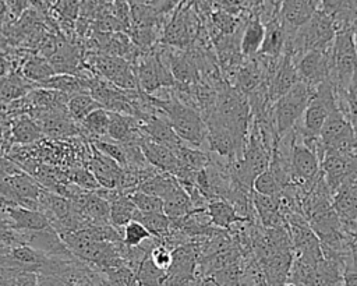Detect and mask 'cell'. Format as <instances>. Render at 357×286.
<instances>
[{
    "label": "cell",
    "instance_id": "1",
    "mask_svg": "<svg viewBox=\"0 0 357 286\" xmlns=\"http://www.w3.org/2000/svg\"><path fill=\"white\" fill-rule=\"evenodd\" d=\"M151 103L167 117L177 137L192 148H201L208 141V130L202 116L190 105L176 98L160 99L149 96Z\"/></svg>",
    "mask_w": 357,
    "mask_h": 286
},
{
    "label": "cell",
    "instance_id": "2",
    "mask_svg": "<svg viewBox=\"0 0 357 286\" xmlns=\"http://www.w3.org/2000/svg\"><path fill=\"white\" fill-rule=\"evenodd\" d=\"M357 71V49L351 27L336 31L331 49V70L329 80L333 85L335 96H342L353 75Z\"/></svg>",
    "mask_w": 357,
    "mask_h": 286
},
{
    "label": "cell",
    "instance_id": "3",
    "mask_svg": "<svg viewBox=\"0 0 357 286\" xmlns=\"http://www.w3.org/2000/svg\"><path fill=\"white\" fill-rule=\"evenodd\" d=\"M311 93L312 88L303 81H297L284 95L272 103V123L275 124L276 140L298 124Z\"/></svg>",
    "mask_w": 357,
    "mask_h": 286
},
{
    "label": "cell",
    "instance_id": "4",
    "mask_svg": "<svg viewBox=\"0 0 357 286\" xmlns=\"http://www.w3.org/2000/svg\"><path fill=\"white\" fill-rule=\"evenodd\" d=\"M354 149L353 124L337 107L329 113L318 134L317 156L321 162L325 155L343 153Z\"/></svg>",
    "mask_w": 357,
    "mask_h": 286
},
{
    "label": "cell",
    "instance_id": "5",
    "mask_svg": "<svg viewBox=\"0 0 357 286\" xmlns=\"http://www.w3.org/2000/svg\"><path fill=\"white\" fill-rule=\"evenodd\" d=\"M289 172H290V184L301 190L304 195L321 176V162L317 153L311 148H308L305 144H303L297 138L296 133H294V140L290 151Z\"/></svg>",
    "mask_w": 357,
    "mask_h": 286
},
{
    "label": "cell",
    "instance_id": "6",
    "mask_svg": "<svg viewBox=\"0 0 357 286\" xmlns=\"http://www.w3.org/2000/svg\"><path fill=\"white\" fill-rule=\"evenodd\" d=\"M321 174L332 194L342 186L357 180V149L329 153L321 159Z\"/></svg>",
    "mask_w": 357,
    "mask_h": 286
},
{
    "label": "cell",
    "instance_id": "7",
    "mask_svg": "<svg viewBox=\"0 0 357 286\" xmlns=\"http://www.w3.org/2000/svg\"><path fill=\"white\" fill-rule=\"evenodd\" d=\"M138 88L145 93H152L162 86H172L174 78L170 70L156 53H146L137 59L134 66Z\"/></svg>",
    "mask_w": 357,
    "mask_h": 286
},
{
    "label": "cell",
    "instance_id": "8",
    "mask_svg": "<svg viewBox=\"0 0 357 286\" xmlns=\"http://www.w3.org/2000/svg\"><path fill=\"white\" fill-rule=\"evenodd\" d=\"M93 68L103 77V80L112 82L124 91H137L138 82L131 63L119 56L95 54L92 59Z\"/></svg>",
    "mask_w": 357,
    "mask_h": 286
},
{
    "label": "cell",
    "instance_id": "9",
    "mask_svg": "<svg viewBox=\"0 0 357 286\" xmlns=\"http://www.w3.org/2000/svg\"><path fill=\"white\" fill-rule=\"evenodd\" d=\"M331 49L332 46L325 50H310L301 54L296 60L298 81H303L314 89L328 80L331 70Z\"/></svg>",
    "mask_w": 357,
    "mask_h": 286
},
{
    "label": "cell",
    "instance_id": "10",
    "mask_svg": "<svg viewBox=\"0 0 357 286\" xmlns=\"http://www.w3.org/2000/svg\"><path fill=\"white\" fill-rule=\"evenodd\" d=\"M21 240H22V244L31 246L33 250L39 251L45 257H53V258L74 257L67 248V246L64 244V241L61 240L60 234L52 226H47L42 230L21 232Z\"/></svg>",
    "mask_w": 357,
    "mask_h": 286
},
{
    "label": "cell",
    "instance_id": "11",
    "mask_svg": "<svg viewBox=\"0 0 357 286\" xmlns=\"http://www.w3.org/2000/svg\"><path fill=\"white\" fill-rule=\"evenodd\" d=\"M89 172L96 179L102 188L120 190L124 169L112 158L102 153L92 145V155L89 158Z\"/></svg>",
    "mask_w": 357,
    "mask_h": 286
},
{
    "label": "cell",
    "instance_id": "12",
    "mask_svg": "<svg viewBox=\"0 0 357 286\" xmlns=\"http://www.w3.org/2000/svg\"><path fill=\"white\" fill-rule=\"evenodd\" d=\"M138 145H139L146 162L156 170L163 172V173H170L173 176L178 172V169H180L178 158L170 146L155 142V141L149 140L148 137H145L144 134L139 138Z\"/></svg>",
    "mask_w": 357,
    "mask_h": 286
},
{
    "label": "cell",
    "instance_id": "13",
    "mask_svg": "<svg viewBox=\"0 0 357 286\" xmlns=\"http://www.w3.org/2000/svg\"><path fill=\"white\" fill-rule=\"evenodd\" d=\"M319 1L321 0H282L278 17L287 31L294 32L319 10Z\"/></svg>",
    "mask_w": 357,
    "mask_h": 286
},
{
    "label": "cell",
    "instance_id": "14",
    "mask_svg": "<svg viewBox=\"0 0 357 286\" xmlns=\"http://www.w3.org/2000/svg\"><path fill=\"white\" fill-rule=\"evenodd\" d=\"M7 223L21 232H32V230H42L50 226L47 218L43 212L38 209H31L25 206L17 205H0Z\"/></svg>",
    "mask_w": 357,
    "mask_h": 286
},
{
    "label": "cell",
    "instance_id": "15",
    "mask_svg": "<svg viewBox=\"0 0 357 286\" xmlns=\"http://www.w3.org/2000/svg\"><path fill=\"white\" fill-rule=\"evenodd\" d=\"M298 81V74L296 70V63L290 54L284 53L280 63L276 66L271 75V81L266 88L268 100L273 103L282 95H284L296 82Z\"/></svg>",
    "mask_w": 357,
    "mask_h": 286
},
{
    "label": "cell",
    "instance_id": "16",
    "mask_svg": "<svg viewBox=\"0 0 357 286\" xmlns=\"http://www.w3.org/2000/svg\"><path fill=\"white\" fill-rule=\"evenodd\" d=\"M290 33L293 32L287 31L283 27L279 17L268 21L265 24V38L257 54H262L268 59H278L280 54L284 53L286 42Z\"/></svg>",
    "mask_w": 357,
    "mask_h": 286
},
{
    "label": "cell",
    "instance_id": "17",
    "mask_svg": "<svg viewBox=\"0 0 357 286\" xmlns=\"http://www.w3.org/2000/svg\"><path fill=\"white\" fill-rule=\"evenodd\" d=\"M319 10L332 18L337 31L351 27L357 17V0H321Z\"/></svg>",
    "mask_w": 357,
    "mask_h": 286
},
{
    "label": "cell",
    "instance_id": "18",
    "mask_svg": "<svg viewBox=\"0 0 357 286\" xmlns=\"http://www.w3.org/2000/svg\"><path fill=\"white\" fill-rule=\"evenodd\" d=\"M252 205L257 211V213L261 218V222L266 227H279L283 223L282 218V204H280V197H271V195H264L259 193H252L251 197Z\"/></svg>",
    "mask_w": 357,
    "mask_h": 286
},
{
    "label": "cell",
    "instance_id": "19",
    "mask_svg": "<svg viewBox=\"0 0 357 286\" xmlns=\"http://www.w3.org/2000/svg\"><path fill=\"white\" fill-rule=\"evenodd\" d=\"M110 202V223L120 229L134 219L137 208L130 197V194L116 190L113 197L109 200Z\"/></svg>",
    "mask_w": 357,
    "mask_h": 286
},
{
    "label": "cell",
    "instance_id": "20",
    "mask_svg": "<svg viewBox=\"0 0 357 286\" xmlns=\"http://www.w3.org/2000/svg\"><path fill=\"white\" fill-rule=\"evenodd\" d=\"M38 86L60 92L68 98L79 92H88L86 78H81L74 74H54Z\"/></svg>",
    "mask_w": 357,
    "mask_h": 286
},
{
    "label": "cell",
    "instance_id": "21",
    "mask_svg": "<svg viewBox=\"0 0 357 286\" xmlns=\"http://www.w3.org/2000/svg\"><path fill=\"white\" fill-rule=\"evenodd\" d=\"M265 38V24L261 21V18L255 14L245 25L241 40H240V52L244 56H254L259 52L261 45Z\"/></svg>",
    "mask_w": 357,
    "mask_h": 286
},
{
    "label": "cell",
    "instance_id": "22",
    "mask_svg": "<svg viewBox=\"0 0 357 286\" xmlns=\"http://www.w3.org/2000/svg\"><path fill=\"white\" fill-rule=\"evenodd\" d=\"M206 212L211 219V222L216 227H230L237 222L245 220V216H240L234 206L223 200H213L206 205Z\"/></svg>",
    "mask_w": 357,
    "mask_h": 286
},
{
    "label": "cell",
    "instance_id": "23",
    "mask_svg": "<svg viewBox=\"0 0 357 286\" xmlns=\"http://www.w3.org/2000/svg\"><path fill=\"white\" fill-rule=\"evenodd\" d=\"M178 186H180V183L177 181V179L173 174L156 172L149 179L142 181L138 186L137 191H142V193H146V194H151V195H155V197H159L160 200H163Z\"/></svg>",
    "mask_w": 357,
    "mask_h": 286
},
{
    "label": "cell",
    "instance_id": "24",
    "mask_svg": "<svg viewBox=\"0 0 357 286\" xmlns=\"http://www.w3.org/2000/svg\"><path fill=\"white\" fill-rule=\"evenodd\" d=\"M32 89L29 81L18 74H7L0 78V100L11 103L25 98Z\"/></svg>",
    "mask_w": 357,
    "mask_h": 286
},
{
    "label": "cell",
    "instance_id": "25",
    "mask_svg": "<svg viewBox=\"0 0 357 286\" xmlns=\"http://www.w3.org/2000/svg\"><path fill=\"white\" fill-rule=\"evenodd\" d=\"M134 220H138L145 226V229L151 233L153 239L158 241H163L169 237L172 232V225L169 218L163 212H151V213H142L135 212Z\"/></svg>",
    "mask_w": 357,
    "mask_h": 286
},
{
    "label": "cell",
    "instance_id": "26",
    "mask_svg": "<svg viewBox=\"0 0 357 286\" xmlns=\"http://www.w3.org/2000/svg\"><path fill=\"white\" fill-rule=\"evenodd\" d=\"M21 73L26 81L33 82L35 85H39L56 74L49 60L40 56L28 57L21 66Z\"/></svg>",
    "mask_w": 357,
    "mask_h": 286
},
{
    "label": "cell",
    "instance_id": "27",
    "mask_svg": "<svg viewBox=\"0 0 357 286\" xmlns=\"http://www.w3.org/2000/svg\"><path fill=\"white\" fill-rule=\"evenodd\" d=\"M10 134L11 140L18 144H29L43 135L39 124L29 116H21L17 119L10 128Z\"/></svg>",
    "mask_w": 357,
    "mask_h": 286
},
{
    "label": "cell",
    "instance_id": "28",
    "mask_svg": "<svg viewBox=\"0 0 357 286\" xmlns=\"http://www.w3.org/2000/svg\"><path fill=\"white\" fill-rule=\"evenodd\" d=\"M99 107L100 105L91 96L89 92L75 93L67 100V113L75 123H81L91 112Z\"/></svg>",
    "mask_w": 357,
    "mask_h": 286
},
{
    "label": "cell",
    "instance_id": "29",
    "mask_svg": "<svg viewBox=\"0 0 357 286\" xmlns=\"http://www.w3.org/2000/svg\"><path fill=\"white\" fill-rule=\"evenodd\" d=\"M79 124L86 135H91L95 140H103L107 137L109 130V110L99 107L91 112Z\"/></svg>",
    "mask_w": 357,
    "mask_h": 286
},
{
    "label": "cell",
    "instance_id": "30",
    "mask_svg": "<svg viewBox=\"0 0 357 286\" xmlns=\"http://www.w3.org/2000/svg\"><path fill=\"white\" fill-rule=\"evenodd\" d=\"M284 187L278 179V176L273 173V170L268 166L266 170H264L261 174H258L252 183V191L271 195V197H280Z\"/></svg>",
    "mask_w": 357,
    "mask_h": 286
},
{
    "label": "cell",
    "instance_id": "31",
    "mask_svg": "<svg viewBox=\"0 0 357 286\" xmlns=\"http://www.w3.org/2000/svg\"><path fill=\"white\" fill-rule=\"evenodd\" d=\"M337 107L351 124L357 123V71L353 75L346 92L336 98Z\"/></svg>",
    "mask_w": 357,
    "mask_h": 286
},
{
    "label": "cell",
    "instance_id": "32",
    "mask_svg": "<svg viewBox=\"0 0 357 286\" xmlns=\"http://www.w3.org/2000/svg\"><path fill=\"white\" fill-rule=\"evenodd\" d=\"M151 237V233L138 220L132 219L121 227V241L126 247H138Z\"/></svg>",
    "mask_w": 357,
    "mask_h": 286
},
{
    "label": "cell",
    "instance_id": "33",
    "mask_svg": "<svg viewBox=\"0 0 357 286\" xmlns=\"http://www.w3.org/2000/svg\"><path fill=\"white\" fill-rule=\"evenodd\" d=\"M56 21L75 24L79 17V0H54L52 13Z\"/></svg>",
    "mask_w": 357,
    "mask_h": 286
},
{
    "label": "cell",
    "instance_id": "34",
    "mask_svg": "<svg viewBox=\"0 0 357 286\" xmlns=\"http://www.w3.org/2000/svg\"><path fill=\"white\" fill-rule=\"evenodd\" d=\"M130 197L138 212H142V213L163 212V201L159 197H155L142 191H134L130 194Z\"/></svg>",
    "mask_w": 357,
    "mask_h": 286
},
{
    "label": "cell",
    "instance_id": "35",
    "mask_svg": "<svg viewBox=\"0 0 357 286\" xmlns=\"http://www.w3.org/2000/svg\"><path fill=\"white\" fill-rule=\"evenodd\" d=\"M148 255H149L151 261L155 264V266H158L160 271L167 272V269L170 268L172 261H173V250H170L167 246H165L156 240V244L151 248Z\"/></svg>",
    "mask_w": 357,
    "mask_h": 286
},
{
    "label": "cell",
    "instance_id": "36",
    "mask_svg": "<svg viewBox=\"0 0 357 286\" xmlns=\"http://www.w3.org/2000/svg\"><path fill=\"white\" fill-rule=\"evenodd\" d=\"M113 0H79V17L93 21Z\"/></svg>",
    "mask_w": 357,
    "mask_h": 286
},
{
    "label": "cell",
    "instance_id": "37",
    "mask_svg": "<svg viewBox=\"0 0 357 286\" xmlns=\"http://www.w3.org/2000/svg\"><path fill=\"white\" fill-rule=\"evenodd\" d=\"M68 180L70 183L75 184L77 187L79 188H84V190H89V191H93V190H98L100 188V186L98 184L96 179L93 177V174L86 170V169H77V170H73L70 174H68Z\"/></svg>",
    "mask_w": 357,
    "mask_h": 286
},
{
    "label": "cell",
    "instance_id": "38",
    "mask_svg": "<svg viewBox=\"0 0 357 286\" xmlns=\"http://www.w3.org/2000/svg\"><path fill=\"white\" fill-rule=\"evenodd\" d=\"M36 286H68L61 278L52 273H36Z\"/></svg>",
    "mask_w": 357,
    "mask_h": 286
},
{
    "label": "cell",
    "instance_id": "39",
    "mask_svg": "<svg viewBox=\"0 0 357 286\" xmlns=\"http://www.w3.org/2000/svg\"><path fill=\"white\" fill-rule=\"evenodd\" d=\"M10 14L15 15V17H20L22 13H25L29 7V3L28 0H4Z\"/></svg>",
    "mask_w": 357,
    "mask_h": 286
},
{
    "label": "cell",
    "instance_id": "40",
    "mask_svg": "<svg viewBox=\"0 0 357 286\" xmlns=\"http://www.w3.org/2000/svg\"><path fill=\"white\" fill-rule=\"evenodd\" d=\"M29 6L33 7V10L40 14L42 17H46L52 13V7L54 0H28Z\"/></svg>",
    "mask_w": 357,
    "mask_h": 286
},
{
    "label": "cell",
    "instance_id": "41",
    "mask_svg": "<svg viewBox=\"0 0 357 286\" xmlns=\"http://www.w3.org/2000/svg\"><path fill=\"white\" fill-rule=\"evenodd\" d=\"M139 1H144V3L155 7L158 13H162L165 10V7H169L172 4V0H139Z\"/></svg>",
    "mask_w": 357,
    "mask_h": 286
},
{
    "label": "cell",
    "instance_id": "42",
    "mask_svg": "<svg viewBox=\"0 0 357 286\" xmlns=\"http://www.w3.org/2000/svg\"><path fill=\"white\" fill-rule=\"evenodd\" d=\"M8 60L3 56V54H0V78L1 77H4V75H7V73H8Z\"/></svg>",
    "mask_w": 357,
    "mask_h": 286
},
{
    "label": "cell",
    "instance_id": "43",
    "mask_svg": "<svg viewBox=\"0 0 357 286\" xmlns=\"http://www.w3.org/2000/svg\"><path fill=\"white\" fill-rule=\"evenodd\" d=\"M7 13H10V11H8V8H7L4 0H0V18L4 17Z\"/></svg>",
    "mask_w": 357,
    "mask_h": 286
},
{
    "label": "cell",
    "instance_id": "44",
    "mask_svg": "<svg viewBox=\"0 0 357 286\" xmlns=\"http://www.w3.org/2000/svg\"><path fill=\"white\" fill-rule=\"evenodd\" d=\"M353 130H354V148L357 149V123L353 124Z\"/></svg>",
    "mask_w": 357,
    "mask_h": 286
},
{
    "label": "cell",
    "instance_id": "45",
    "mask_svg": "<svg viewBox=\"0 0 357 286\" xmlns=\"http://www.w3.org/2000/svg\"><path fill=\"white\" fill-rule=\"evenodd\" d=\"M3 223H6V218H4V213H3V211H1V208H0V226H1Z\"/></svg>",
    "mask_w": 357,
    "mask_h": 286
},
{
    "label": "cell",
    "instance_id": "46",
    "mask_svg": "<svg viewBox=\"0 0 357 286\" xmlns=\"http://www.w3.org/2000/svg\"><path fill=\"white\" fill-rule=\"evenodd\" d=\"M1 141H3V130H1V126H0V146H1Z\"/></svg>",
    "mask_w": 357,
    "mask_h": 286
}]
</instances>
